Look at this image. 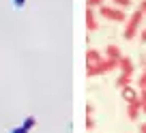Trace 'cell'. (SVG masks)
Wrapping results in <instances>:
<instances>
[{
  "mask_svg": "<svg viewBox=\"0 0 146 133\" xmlns=\"http://www.w3.org/2000/svg\"><path fill=\"white\" fill-rule=\"evenodd\" d=\"M142 19H144V15H142L140 11H133L127 17L125 28H123V39L125 41H133V39L137 37V32H140V28H142Z\"/></svg>",
  "mask_w": 146,
  "mask_h": 133,
  "instance_id": "obj_1",
  "label": "cell"
},
{
  "mask_svg": "<svg viewBox=\"0 0 146 133\" xmlns=\"http://www.w3.org/2000/svg\"><path fill=\"white\" fill-rule=\"evenodd\" d=\"M97 17H103V19L114 22V24H125L129 15H127V11L116 9L114 5H103V7H99V9H97Z\"/></svg>",
  "mask_w": 146,
  "mask_h": 133,
  "instance_id": "obj_2",
  "label": "cell"
},
{
  "mask_svg": "<svg viewBox=\"0 0 146 133\" xmlns=\"http://www.w3.org/2000/svg\"><path fill=\"white\" fill-rule=\"evenodd\" d=\"M35 124H36V120H35V116H26V118L22 120V122L17 124V127H13L9 133H30L32 129H35Z\"/></svg>",
  "mask_w": 146,
  "mask_h": 133,
  "instance_id": "obj_3",
  "label": "cell"
},
{
  "mask_svg": "<svg viewBox=\"0 0 146 133\" xmlns=\"http://www.w3.org/2000/svg\"><path fill=\"white\" fill-rule=\"evenodd\" d=\"M120 97H123V101L127 103H137V97H140V90H137L135 86H125L120 88Z\"/></svg>",
  "mask_w": 146,
  "mask_h": 133,
  "instance_id": "obj_4",
  "label": "cell"
},
{
  "mask_svg": "<svg viewBox=\"0 0 146 133\" xmlns=\"http://www.w3.org/2000/svg\"><path fill=\"white\" fill-rule=\"evenodd\" d=\"M118 71L123 75H131L133 77V73H135V62H133L129 56H123V58L118 60Z\"/></svg>",
  "mask_w": 146,
  "mask_h": 133,
  "instance_id": "obj_5",
  "label": "cell"
},
{
  "mask_svg": "<svg viewBox=\"0 0 146 133\" xmlns=\"http://www.w3.org/2000/svg\"><path fill=\"white\" fill-rule=\"evenodd\" d=\"M86 28H88L90 32L99 28V19H97V9H88V7H86Z\"/></svg>",
  "mask_w": 146,
  "mask_h": 133,
  "instance_id": "obj_6",
  "label": "cell"
},
{
  "mask_svg": "<svg viewBox=\"0 0 146 133\" xmlns=\"http://www.w3.org/2000/svg\"><path fill=\"white\" fill-rule=\"evenodd\" d=\"M103 56H105V58H112V60H120V58H123V52H120V47H118V45L110 43V45H105Z\"/></svg>",
  "mask_w": 146,
  "mask_h": 133,
  "instance_id": "obj_7",
  "label": "cell"
},
{
  "mask_svg": "<svg viewBox=\"0 0 146 133\" xmlns=\"http://www.w3.org/2000/svg\"><path fill=\"white\" fill-rule=\"evenodd\" d=\"M140 116H142L140 103H129V105H127V118L131 120V122H137V120H140Z\"/></svg>",
  "mask_w": 146,
  "mask_h": 133,
  "instance_id": "obj_8",
  "label": "cell"
},
{
  "mask_svg": "<svg viewBox=\"0 0 146 133\" xmlns=\"http://www.w3.org/2000/svg\"><path fill=\"white\" fill-rule=\"evenodd\" d=\"M101 60H103V54H101L99 50H86V64H99Z\"/></svg>",
  "mask_w": 146,
  "mask_h": 133,
  "instance_id": "obj_9",
  "label": "cell"
},
{
  "mask_svg": "<svg viewBox=\"0 0 146 133\" xmlns=\"http://www.w3.org/2000/svg\"><path fill=\"white\" fill-rule=\"evenodd\" d=\"M131 79H133L131 75H123V73H120L118 77H116V82H114V84H116V88L120 90V88H125V86H131Z\"/></svg>",
  "mask_w": 146,
  "mask_h": 133,
  "instance_id": "obj_10",
  "label": "cell"
},
{
  "mask_svg": "<svg viewBox=\"0 0 146 133\" xmlns=\"http://www.w3.org/2000/svg\"><path fill=\"white\" fill-rule=\"evenodd\" d=\"M135 88L137 90H146V71H142L140 77L135 79Z\"/></svg>",
  "mask_w": 146,
  "mask_h": 133,
  "instance_id": "obj_11",
  "label": "cell"
},
{
  "mask_svg": "<svg viewBox=\"0 0 146 133\" xmlns=\"http://www.w3.org/2000/svg\"><path fill=\"white\" fill-rule=\"evenodd\" d=\"M112 5L116 7V9H129V7H131V0H112Z\"/></svg>",
  "mask_w": 146,
  "mask_h": 133,
  "instance_id": "obj_12",
  "label": "cell"
},
{
  "mask_svg": "<svg viewBox=\"0 0 146 133\" xmlns=\"http://www.w3.org/2000/svg\"><path fill=\"white\" fill-rule=\"evenodd\" d=\"M105 5V0H86V7L88 9H99V7Z\"/></svg>",
  "mask_w": 146,
  "mask_h": 133,
  "instance_id": "obj_13",
  "label": "cell"
},
{
  "mask_svg": "<svg viewBox=\"0 0 146 133\" xmlns=\"http://www.w3.org/2000/svg\"><path fill=\"white\" fill-rule=\"evenodd\" d=\"M137 103H140V107L146 105V90H140V97H137Z\"/></svg>",
  "mask_w": 146,
  "mask_h": 133,
  "instance_id": "obj_14",
  "label": "cell"
},
{
  "mask_svg": "<svg viewBox=\"0 0 146 133\" xmlns=\"http://www.w3.org/2000/svg\"><path fill=\"white\" fill-rule=\"evenodd\" d=\"M86 129H88V131L95 129V118H92V116H86Z\"/></svg>",
  "mask_w": 146,
  "mask_h": 133,
  "instance_id": "obj_15",
  "label": "cell"
},
{
  "mask_svg": "<svg viewBox=\"0 0 146 133\" xmlns=\"http://www.w3.org/2000/svg\"><path fill=\"white\" fill-rule=\"evenodd\" d=\"M137 37H140V41H142V43H146V28H144V26L140 28V32H137Z\"/></svg>",
  "mask_w": 146,
  "mask_h": 133,
  "instance_id": "obj_16",
  "label": "cell"
},
{
  "mask_svg": "<svg viewBox=\"0 0 146 133\" xmlns=\"http://www.w3.org/2000/svg\"><path fill=\"white\" fill-rule=\"evenodd\" d=\"M137 11L142 15H146V0H140V5H137Z\"/></svg>",
  "mask_w": 146,
  "mask_h": 133,
  "instance_id": "obj_17",
  "label": "cell"
},
{
  "mask_svg": "<svg viewBox=\"0 0 146 133\" xmlns=\"http://www.w3.org/2000/svg\"><path fill=\"white\" fill-rule=\"evenodd\" d=\"M11 2H13L15 9H24V5H26V0H11Z\"/></svg>",
  "mask_w": 146,
  "mask_h": 133,
  "instance_id": "obj_18",
  "label": "cell"
},
{
  "mask_svg": "<svg viewBox=\"0 0 146 133\" xmlns=\"http://www.w3.org/2000/svg\"><path fill=\"white\" fill-rule=\"evenodd\" d=\"M137 62H140L142 71H146V54H140V60H137Z\"/></svg>",
  "mask_w": 146,
  "mask_h": 133,
  "instance_id": "obj_19",
  "label": "cell"
},
{
  "mask_svg": "<svg viewBox=\"0 0 146 133\" xmlns=\"http://www.w3.org/2000/svg\"><path fill=\"white\" fill-rule=\"evenodd\" d=\"M92 114H95V105L88 103V105H86V116H92Z\"/></svg>",
  "mask_w": 146,
  "mask_h": 133,
  "instance_id": "obj_20",
  "label": "cell"
},
{
  "mask_svg": "<svg viewBox=\"0 0 146 133\" xmlns=\"http://www.w3.org/2000/svg\"><path fill=\"white\" fill-rule=\"evenodd\" d=\"M137 131H140V133H146V120H144V122H140V127H137Z\"/></svg>",
  "mask_w": 146,
  "mask_h": 133,
  "instance_id": "obj_21",
  "label": "cell"
},
{
  "mask_svg": "<svg viewBox=\"0 0 146 133\" xmlns=\"http://www.w3.org/2000/svg\"><path fill=\"white\" fill-rule=\"evenodd\" d=\"M142 114H144V116H146V105H144V107H142Z\"/></svg>",
  "mask_w": 146,
  "mask_h": 133,
  "instance_id": "obj_22",
  "label": "cell"
}]
</instances>
